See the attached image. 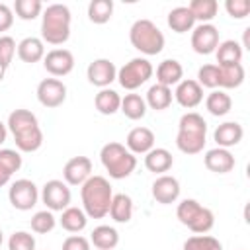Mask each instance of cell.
<instances>
[{"instance_id":"6da1fadb","label":"cell","mask_w":250,"mask_h":250,"mask_svg":"<svg viewBox=\"0 0 250 250\" xmlns=\"http://www.w3.org/2000/svg\"><path fill=\"white\" fill-rule=\"evenodd\" d=\"M82 209L90 219H102L109 213V205L113 199V189L107 178L104 176H90L80 186Z\"/></svg>"},{"instance_id":"7a4b0ae2","label":"cell","mask_w":250,"mask_h":250,"mask_svg":"<svg viewBox=\"0 0 250 250\" xmlns=\"http://www.w3.org/2000/svg\"><path fill=\"white\" fill-rule=\"evenodd\" d=\"M207 143V121L195 111H188L180 117L176 146L184 154H199Z\"/></svg>"},{"instance_id":"3957f363","label":"cell","mask_w":250,"mask_h":250,"mask_svg":"<svg viewBox=\"0 0 250 250\" xmlns=\"http://www.w3.org/2000/svg\"><path fill=\"white\" fill-rule=\"evenodd\" d=\"M70 10L64 4H51L41 16V41L49 45H62L70 37Z\"/></svg>"},{"instance_id":"277c9868","label":"cell","mask_w":250,"mask_h":250,"mask_svg":"<svg viewBox=\"0 0 250 250\" xmlns=\"http://www.w3.org/2000/svg\"><path fill=\"white\" fill-rule=\"evenodd\" d=\"M100 160L105 168V172L109 174V178L113 180H123L127 176L133 174V170L137 168V156L133 152L127 150L125 145L121 143H105L100 150Z\"/></svg>"},{"instance_id":"5b68a950","label":"cell","mask_w":250,"mask_h":250,"mask_svg":"<svg viewBox=\"0 0 250 250\" xmlns=\"http://www.w3.org/2000/svg\"><path fill=\"white\" fill-rule=\"evenodd\" d=\"M129 41L137 51H141L143 55H148V57L158 55L166 43L164 33L150 20H137L129 29Z\"/></svg>"},{"instance_id":"8992f818","label":"cell","mask_w":250,"mask_h":250,"mask_svg":"<svg viewBox=\"0 0 250 250\" xmlns=\"http://www.w3.org/2000/svg\"><path fill=\"white\" fill-rule=\"evenodd\" d=\"M176 217L178 221L188 227L191 232L195 234H207L213 225H215V215L211 209L203 207L199 201L195 199H184L178 203V209H176Z\"/></svg>"},{"instance_id":"52a82bcc","label":"cell","mask_w":250,"mask_h":250,"mask_svg":"<svg viewBox=\"0 0 250 250\" xmlns=\"http://www.w3.org/2000/svg\"><path fill=\"white\" fill-rule=\"evenodd\" d=\"M152 72H154V68H152V64H150L148 59H145V57H135V59H131L129 62H125V64L117 70V80H119V84H121L125 90L133 92V90H137L139 86H143V84L152 76Z\"/></svg>"},{"instance_id":"ba28073f","label":"cell","mask_w":250,"mask_h":250,"mask_svg":"<svg viewBox=\"0 0 250 250\" xmlns=\"http://www.w3.org/2000/svg\"><path fill=\"white\" fill-rule=\"evenodd\" d=\"M8 199L12 203L14 209L18 211H29L31 207L37 205V199H39V191H37V186L27 180V178H21V180H16L10 189H8Z\"/></svg>"},{"instance_id":"9c48e42d","label":"cell","mask_w":250,"mask_h":250,"mask_svg":"<svg viewBox=\"0 0 250 250\" xmlns=\"http://www.w3.org/2000/svg\"><path fill=\"white\" fill-rule=\"evenodd\" d=\"M41 199L49 211H64L66 207H70L72 193H70V188L66 182L49 180L41 189Z\"/></svg>"},{"instance_id":"30bf717a","label":"cell","mask_w":250,"mask_h":250,"mask_svg":"<svg viewBox=\"0 0 250 250\" xmlns=\"http://www.w3.org/2000/svg\"><path fill=\"white\" fill-rule=\"evenodd\" d=\"M219 29L213 23H199L191 29V49L197 55H211L219 45Z\"/></svg>"},{"instance_id":"8fae6325","label":"cell","mask_w":250,"mask_h":250,"mask_svg":"<svg viewBox=\"0 0 250 250\" xmlns=\"http://www.w3.org/2000/svg\"><path fill=\"white\" fill-rule=\"evenodd\" d=\"M37 100L45 107H59L66 100V86L59 78H45L37 84Z\"/></svg>"},{"instance_id":"7c38bea8","label":"cell","mask_w":250,"mask_h":250,"mask_svg":"<svg viewBox=\"0 0 250 250\" xmlns=\"http://www.w3.org/2000/svg\"><path fill=\"white\" fill-rule=\"evenodd\" d=\"M86 78L90 84L102 88H109L113 80H117V68L109 59H96L86 68Z\"/></svg>"},{"instance_id":"4fadbf2b","label":"cell","mask_w":250,"mask_h":250,"mask_svg":"<svg viewBox=\"0 0 250 250\" xmlns=\"http://www.w3.org/2000/svg\"><path fill=\"white\" fill-rule=\"evenodd\" d=\"M43 66L53 76H66L74 68V55L68 49H51L43 57Z\"/></svg>"},{"instance_id":"5bb4252c","label":"cell","mask_w":250,"mask_h":250,"mask_svg":"<svg viewBox=\"0 0 250 250\" xmlns=\"http://www.w3.org/2000/svg\"><path fill=\"white\" fill-rule=\"evenodd\" d=\"M90 176H92V160L88 156H72L62 168V178L68 186H82Z\"/></svg>"},{"instance_id":"9a60e30c","label":"cell","mask_w":250,"mask_h":250,"mask_svg":"<svg viewBox=\"0 0 250 250\" xmlns=\"http://www.w3.org/2000/svg\"><path fill=\"white\" fill-rule=\"evenodd\" d=\"M180 182L174 178V176H168V174H160L154 182H152V197L162 203V205H170V203H176L178 197H180Z\"/></svg>"},{"instance_id":"2e32d148","label":"cell","mask_w":250,"mask_h":250,"mask_svg":"<svg viewBox=\"0 0 250 250\" xmlns=\"http://www.w3.org/2000/svg\"><path fill=\"white\" fill-rule=\"evenodd\" d=\"M174 98H176V102H178L182 107L193 109V107H197V105L203 102V88H201L195 80L186 78V80H182L180 84H176Z\"/></svg>"},{"instance_id":"e0dca14e","label":"cell","mask_w":250,"mask_h":250,"mask_svg":"<svg viewBox=\"0 0 250 250\" xmlns=\"http://www.w3.org/2000/svg\"><path fill=\"white\" fill-rule=\"evenodd\" d=\"M203 162H205V168L215 174H229L236 164L232 152L229 148H221V146L207 150L203 156Z\"/></svg>"},{"instance_id":"ac0fdd59","label":"cell","mask_w":250,"mask_h":250,"mask_svg":"<svg viewBox=\"0 0 250 250\" xmlns=\"http://www.w3.org/2000/svg\"><path fill=\"white\" fill-rule=\"evenodd\" d=\"M125 146L133 154H146L150 148H154V133L148 127H135L129 131Z\"/></svg>"},{"instance_id":"d6986e66","label":"cell","mask_w":250,"mask_h":250,"mask_svg":"<svg viewBox=\"0 0 250 250\" xmlns=\"http://www.w3.org/2000/svg\"><path fill=\"white\" fill-rule=\"evenodd\" d=\"M244 137V129L240 123L236 121H225L221 123L215 133H213V139L217 143V146L221 148H230V146H236Z\"/></svg>"},{"instance_id":"ffe728a7","label":"cell","mask_w":250,"mask_h":250,"mask_svg":"<svg viewBox=\"0 0 250 250\" xmlns=\"http://www.w3.org/2000/svg\"><path fill=\"white\" fill-rule=\"evenodd\" d=\"M184 80V66L176 59H166L156 66V84L162 86H176Z\"/></svg>"},{"instance_id":"44dd1931","label":"cell","mask_w":250,"mask_h":250,"mask_svg":"<svg viewBox=\"0 0 250 250\" xmlns=\"http://www.w3.org/2000/svg\"><path fill=\"white\" fill-rule=\"evenodd\" d=\"M172 164H174V158H172V152L168 148L154 146L145 154V166H146L148 172L164 174L172 168Z\"/></svg>"},{"instance_id":"7402d4cb","label":"cell","mask_w":250,"mask_h":250,"mask_svg":"<svg viewBox=\"0 0 250 250\" xmlns=\"http://www.w3.org/2000/svg\"><path fill=\"white\" fill-rule=\"evenodd\" d=\"M16 53H18V57L23 62L33 64V62L43 61V57H45V43L39 37H25V39H21L18 43Z\"/></svg>"},{"instance_id":"603a6c76","label":"cell","mask_w":250,"mask_h":250,"mask_svg":"<svg viewBox=\"0 0 250 250\" xmlns=\"http://www.w3.org/2000/svg\"><path fill=\"white\" fill-rule=\"evenodd\" d=\"M8 131L16 137L23 131H29L33 127H39V121L35 117V113H31L29 109H14L10 115H8V123H6Z\"/></svg>"},{"instance_id":"cb8c5ba5","label":"cell","mask_w":250,"mask_h":250,"mask_svg":"<svg viewBox=\"0 0 250 250\" xmlns=\"http://www.w3.org/2000/svg\"><path fill=\"white\" fill-rule=\"evenodd\" d=\"M168 27L176 33H186L195 27V18L188 6H176L168 12Z\"/></svg>"},{"instance_id":"d4e9b609","label":"cell","mask_w":250,"mask_h":250,"mask_svg":"<svg viewBox=\"0 0 250 250\" xmlns=\"http://www.w3.org/2000/svg\"><path fill=\"white\" fill-rule=\"evenodd\" d=\"M215 55H217V66H229V64H238L242 61V47L238 41L234 39H227V41H221L215 49Z\"/></svg>"},{"instance_id":"484cf974","label":"cell","mask_w":250,"mask_h":250,"mask_svg":"<svg viewBox=\"0 0 250 250\" xmlns=\"http://www.w3.org/2000/svg\"><path fill=\"white\" fill-rule=\"evenodd\" d=\"M62 215H61V219H59V223H61V227L66 230V232H82L84 229H86V225H88V215L84 213V209H80V207H66L64 211H61Z\"/></svg>"},{"instance_id":"4316f807","label":"cell","mask_w":250,"mask_h":250,"mask_svg":"<svg viewBox=\"0 0 250 250\" xmlns=\"http://www.w3.org/2000/svg\"><path fill=\"white\" fill-rule=\"evenodd\" d=\"M90 242L98 250H113L119 244V232L109 225H98L90 234Z\"/></svg>"},{"instance_id":"83f0119b","label":"cell","mask_w":250,"mask_h":250,"mask_svg":"<svg viewBox=\"0 0 250 250\" xmlns=\"http://www.w3.org/2000/svg\"><path fill=\"white\" fill-rule=\"evenodd\" d=\"M172 88L168 86H162V84H152L146 92V107L154 109V111H162V109H168L170 104H172Z\"/></svg>"},{"instance_id":"f1b7e54d","label":"cell","mask_w":250,"mask_h":250,"mask_svg":"<svg viewBox=\"0 0 250 250\" xmlns=\"http://www.w3.org/2000/svg\"><path fill=\"white\" fill-rule=\"evenodd\" d=\"M94 105L102 115H113L119 111L121 96L111 88H102L94 98Z\"/></svg>"},{"instance_id":"f546056e","label":"cell","mask_w":250,"mask_h":250,"mask_svg":"<svg viewBox=\"0 0 250 250\" xmlns=\"http://www.w3.org/2000/svg\"><path fill=\"white\" fill-rule=\"evenodd\" d=\"M119 111L131 121L143 119L146 115V102L141 98V94H125V98H121Z\"/></svg>"},{"instance_id":"4dcf8cb0","label":"cell","mask_w":250,"mask_h":250,"mask_svg":"<svg viewBox=\"0 0 250 250\" xmlns=\"http://www.w3.org/2000/svg\"><path fill=\"white\" fill-rule=\"evenodd\" d=\"M115 223H129L133 217V199L125 193H115L107 213Z\"/></svg>"},{"instance_id":"1f68e13d","label":"cell","mask_w":250,"mask_h":250,"mask_svg":"<svg viewBox=\"0 0 250 250\" xmlns=\"http://www.w3.org/2000/svg\"><path fill=\"white\" fill-rule=\"evenodd\" d=\"M242 82H244V66L240 62L219 66V90H232L238 88Z\"/></svg>"},{"instance_id":"d6a6232c","label":"cell","mask_w":250,"mask_h":250,"mask_svg":"<svg viewBox=\"0 0 250 250\" xmlns=\"http://www.w3.org/2000/svg\"><path fill=\"white\" fill-rule=\"evenodd\" d=\"M205 107H207V111H209L211 115L223 117V115H227V113L230 111L232 100H230V96H229L225 90H213V92L205 98Z\"/></svg>"},{"instance_id":"836d02e7","label":"cell","mask_w":250,"mask_h":250,"mask_svg":"<svg viewBox=\"0 0 250 250\" xmlns=\"http://www.w3.org/2000/svg\"><path fill=\"white\" fill-rule=\"evenodd\" d=\"M14 143H16L20 152H35L43 145V131H41V127H33L29 131H23V133L16 135Z\"/></svg>"},{"instance_id":"e575fe53","label":"cell","mask_w":250,"mask_h":250,"mask_svg":"<svg viewBox=\"0 0 250 250\" xmlns=\"http://www.w3.org/2000/svg\"><path fill=\"white\" fill-rule=\"evenodd\" d=\"M188 8H189V12L193 14L195 21L211 23V20L217 16L219 4H217V0H191Z\"/></svg>"},{"instance_id":"d590c367","label":"cell","mask_w":250,"mask_h":250,"mask_svg":"<svg viewBox=\"0 0 250 250\" xmlns=\"http://www.w3.org/2000/svg\"><path fill=\"white\" fill-rule=\"evenodd\" d=\"M113 14V2L111 0H92L88 4V20L92 23H107Z\"/></svg>"},{"instance_id":"8d00e7d4","label":"cell","mask_w":250,"mask_h":250,"mask_svg":"<svg viewBox=\"0 0 250 250\" xmlns=\"http://www.w3.org/2000/svg\"><path fill=\"white\" fill-rule=\"evenodd\" d=\"M16 39L10 35H0V80L4 78L8 66L12 64V59L16 55Z\"/></svg>"},{"instance_id":"74e56055","label":"cell","mask_w":250,"mask_h":250,"mask_svg":"<svg viewBox=\"0 0 250 250\" xmlns=\"http://www.w3.org/2000/svg\"><path fill=\"white\" fill-rule=\"evenodd\" d=\"M184 250H223V244L209 234H193L184 242Z\"/></svg>"},{"instance_id":"f35d334b","label":"cell","mask_w":250,"mask_h":250,"mask_svg":"<svg viewBox=\"0 0 250 250\" xmlns=\"http://www.w3.org/2000/svg\"><path fill=\"white\" fill-rule=\"evenodd\" d=\"M14 12L20 20L29 21V20H35L43 12V4H41V0H16Z\"/></svg>"},{"instance_id":"ab89813d","label":"cell","mask_w":250,"mask_h":250,"mask_svg":"<svg viewBox=\"0 0 250 250\" xmlns=\"http://www.w3.org/2000/svg\"><path fill=\"white\" fill-rule=\"evenodd\" d=\"M57 227V219L53 215V211L45 209V211H37L31 217V230L37 234H47Z\"/></svg>"},{"instance_id":"60d3db41","label":"cell","mask_w":250,"mask_h":250,"mask_svg":"<svg viewBox=\"0 0 250 250\" xmlns=\"http://www.w3.org/2000/svg\"><path fill=\"white\" fill-rule=\"evenodd\" d=\"M201 88H219V66L217 64H203L197 70V80H195Z\"/></svg>"},{"instance_id":"b9f144b4","label":"cell","mask_w":250,"mask_h":250,"mask_svg":"<svg viewBox=\"0 0 250 250\" xmlns=\"http://www.w3.org/2000/svg\"><path fill=\"white\" fill-rule=\"evenodd\" d=\"M8 250H35V238L27 230H18L8 238Z\"/></svg>"},{"instance_id":"7bdbcfd3","label":"cell","mask_w":250,"mask_h":250,"mask_svg":"<svg viewBox=\"0 0 250 250\" xmlns=\"http://www.w3.org/2000/svg\"><path fill=\"white\" fill-rule=\"evenodd\" d=\"M0 166L14 174L21 168V154L20 150H14V148H0Z\"/></svg>"},{"instance_id":"ee69618b","label":"cell","mask_w":250,"mask_h":250,"mask_svg":"<svg viewBox=\"0 0 250 250\" xmlns=\"http://www.w3.org/2000/svg\"><path fill=\"white\" fill-rule=\"evenodd\" d=\"M225 10L229 12L230 18L234 20H244L250 14V2L248 0H227Z\"/></svg>"},{"instance_id":"f6af8a7d","label":"cell","mask_w":250,"mask_h":250,"mask_svg":"<svg viewBox=\"0 0 250 250\" xmlns=\"http://www.w3.org/2000/svg\"><path fill=\"white\" fill-rule=\"evenodd\" d=\"M62 250H90V240L82 234H70L62 242Z\"/></svg>"},{"instance_id":"bcb514c9","label":"cell","mask_w":250,"mask_h":250,"mask_svg":"<svg viewBox=\"0 0 250 250\" xmlns=\"http://www.w3.org/2000/svg\"><path fill=\"white\" fill-rule=\"evenodd\" d=\"M12 23H14V10L8 4L0 2V33L8 31L12 27Z\"/></svg>"},{"instance_id":"7dc6e473","label":"cell","mask_w":250,"mask_h":250,"mask_svg":"<svg viewBox=\"0 0 250 250\" xmlns=\"http://www.w3.org/2000/svg\"><path fill=\"white\" fill-rule=\"evenodd\" d=\"M10 178H12V174H10V172H6V170L0 166V188H2V186H6V184L10 182Z\"/></svg>"},{"instance_id":"c3c4849f","label":"cell","mask_w":250,"mask_h":250,"mask_svg":"<svg viewBox=\"0 0 250 250\" xmlns=\"http://www.w3.org/2000/svg\"><path fill=\"white\" fill-rule=\"evenodd\" d=\"M6 137H8V127H6V123L0 121V145L6 141Z\"/></svg>"},{"instance_id":"681fc988","label":"cell","mask_w":250,"mask_h":250,"mask_svg":"<svg viewBox=\"0 0 250 250\" xmlns=\"http://www.w3.org/2000/svg\"><path fill=\"white\" fill-rule=\"evenodd\" d=\"M248 41H250V27H246L244 29V41H242V49H250V45H248Z\"/></svg>"},{"instance_id":"f907efd6","label":"cell","mask_w":250,"mask_h":250,"mask_svg":"<svg viewBox=\"0 0 250 250\" xmlns=\"http://www.w3.org/2000/svg\"><path fill=\"white\" fill-rule=\"evenodd\" d=\"M2 242H4V234H2V230H0V246H2Z\"/></svg>"}]
</instances>
